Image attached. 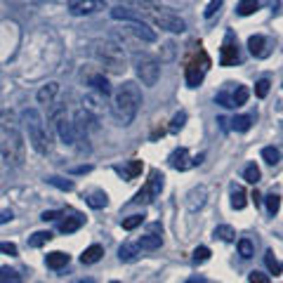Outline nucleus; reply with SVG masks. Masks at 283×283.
<instances>
[{"label": "nucleus", "mask_w": 283, "mask_h": 283, "mask_svg": "<svg viewBox=\"0 0 283 283\" xmlns=\"http://www.w3.org/2000/svg\"><path fill=\"white\" fill-rule=\"evenodd\" d=\"M0 156L7 166H24V137L19 130V120L10 109L0 111Z\"/></svg>", "instance_id": "nucleus-1"}, {"label": "nucleus", "mask_w": 283, "mask_h": 283, "mask_svg": "<svg viewBox=\"0 0 283 283\" xmlns=\"http://www.w3.org/2000/svg\"><path fill=\"white\" fill-rule=\"evenodd\" d=\"M139 106H142V90H139L137 83H132V80H125L123 85H118V90L113 92L111 97V116L116 120L118 125H128L135 120L137 116Z\"/></svg>", "instance_id": "nucleus-2"}, {"label": "nucleus", "mask_w": 283, "mask_h": 283, "mask_svg": "<svg viewBox=\"0 0 283 283\" xmlns=\"http://www.w3.org/2000/svg\"><path fill=\"white\" fill-rule=\"evenodd\" d=\"M21 123H24V130L28 135V142L38 153H50L52 151V137H50V130L45 125V118L38 109H24L21 111Z\"/></svg>", "instance_id": "nucleus-3"}, {"label": "nucleus", "mask_w": 283, "mask_h": 283, "mask_svg": "<svg viewBox=\"0 0 283 283\" xmlns=\"http://www.w3.org/2000/svg\"><path fill=\"white\" fill-rule=\"evenodd\" d=\"M95 57L97 62L102 64L109 73H123L128 69V57H125V50L113 41H97L95 43Z\"/></svg>", "instance_id": "nucleus-4"}, {"label": "nucleus", "mask_w": 283, "mask_h": 283, "mask_svg": "<svg viewBox=\"0 0 283 283\" xmlns=\"http://www.w3.org/2000/svg\"><path fill=\"white\" fill-rule=\"evenodd\" d=\"M135 73L142 80V85L153 88L160 78V64L151 55H137L135 57Z\"/></svg>", "instance_id": "nucleus-5"}, {"label": "nucleus", "mask_w": 283, "mask_h": 283, "mask_svg": "<svg viewBox=\"0 0 283 283\" xmlns=\"http://www.w3.org/2000/svg\"><path fill=\"white\" fill-rule=\"evenodd\" d=\"M50 123L55 125V130L59 132V137H62L64 144H73V123L69 120L66 116V106L62 104H52L50 106Z\"/></svg>", "instance_id": "nucleus-6"}, {"label": "nucleus", "mask_w": 283, "mask_h": 283, "mask_svg": "<svg viewBox=\"0 0 283 283\" xmlns=\"http://www.w3.org/2000/svg\"><path fill=\"white\" fill-rule=\"evenodd\" d=\"M151 21H153V26L170 31V33H184L187 31V21L182 19L180 14H175L173 10H166V7L151 12Z\"/></svg>", "instance_id": "nucleus-7"}, {"label": "nucleus", "mask_w": 283, "mask_h": 283, "mask_svg": "<svg viewBox=\"0 0 283 283\" xmlns=\"http://www.w3.org/2000/svg\"><path fill=\"white\" fill-rule=\"evenodd\" d=\"M92 128H95V116L90 111L80 109L76 113V118H73V144L76 142H85V146H88V135H90Z\"/></svg>", "instance_id": "nucleus-8"}, {"label": "nucleus", "mask_w": 283, "mask_h": 283, "mask_svg": "<svg viewBox=\"0 0 283 283\" xmlns=\"http://www.w3.org/2000/svg\"><path fill=\"white\" fill-rule=\"evenodd\" d=\"M160 191H163V175H160L158 170H153V173L149 175V180H146L144 189L137 191L135 203H151L153 198H158L160 196Z\"/></svg>", "instance_id": "nucleus-9"}, {"label": "nucleus", "mask_w": 283, "mask_h": 283, "mask_svg": "<svg viewBox=\"0 0 283 283\" xmlns=\"http://www.w3.org/2000/svg\"><path fill=\"white\" fill-rule=\"evenodd\" d=\"M102 10H106L104 0H71L69 3V12L73 17H92Z\"/></svg>", "instance_id": "nucleus-10"}, {"label": "nucleus", "mask_w": 283, "mask_h": 283, "mask_svg": "<svg viewBox=\"0 0 283 283\" xmlns=\"http://www.w3.org/2000/svg\"><path fill=\"white\" fill-rule=\"evenodd\" d=\"M206 203H208V187H203V184L193 187L191 191L187 193V210L189 213H198V210H203Z\"/></svg>", "instance_id": "nucleus-11"}, {"label": "nucleus", "mask_w": 283, "mask_h": 283, "mask_svg": "<svg viewBox=\"0 0 283 283\" xmlns=\"http://www.w3.org/2000/svg\"><path fill=\"white\" fill-rule=\"evenodd\" d=\"M206 69H208V62L198 64V59H191L187 66V85L189 88H198L206 78Z\"/></svg>", "instance_id": "nucleus-12"}, {"label": "nucleus", "mask_w": 283, "mask_h": 283, "mask_svg": "<svg viewBox=\"0 0 283 283\" xmlns=\"http://www.w3.org/2000/svg\"><path fill=\"white\" fill-rule=\"evenodd\" d=\"M238 45L234 43V35H227V41L222 45V57H220V64L222 66H234L238 64Z\"/></svg>", "instance_id": "nucleus-13"}, {"label": "nucleus", "mask_w": 283, "mask_h": 283, "mask_svg": "<svg viewBox=\"0 0 283 283\" xmlns=\"http://www.w3.org/2000/svg\"><path fill=\"white\" fill-rule=\"evenodd\" d=\"M111 17L116 21H128V24H139V21H144L142 12L139 10H132V7H125V5H118L111 10Z\"/></svg>", "instance_id": "nucleus-14"}, {"label": "nucleus", "mask_w": 283, "mask_h": 283, "mask_svg": "<svg viewBox=\"0 0 283 283\" xmlns=\"http://www.w3.org/2000/svg\"><path fill=\"white\" fill-rule=\"evenodd\" d=\"M248 48H250V55L257 57V59L269 57V41H267L264 35H250V38H248Z\"/></svg>", "instance_id": "nucleus-15"}, {"label": "nucleus", "mask_w": 283, "mask_h": 283, "mask_svg": "<svg viewBox=\"0 0 283 283\" xmlns=\"http://www.w3.org/2000/svg\"><path fill=\"white\" fill-rule=\"evenodd\" d=\"M83 104H85V111H90L92 116H97V113H102L106 109V97L97 95V92H88L83 97Z\"/></svg>", "instance_id": "nucleus-16"}, {"label": "nucleus", "mask_w": 283, "mask_h": 283, "mask_svg": "<svg viewBox=\"0 0 283 283\" xmlns=\"http://www.w3.org/2000/svg\"><path fill=\"white\" fill-rule=\"evenodd\" d=\"M57 95H59V83H48L43 85L41 90H38V104H43V106H52L57 99Z\"/></svg>", "instance_id": "nucleus-17"}, {"label": "nucleus", "mask_w": 283, "mask_h": 283, "mask_svg": "<svg viewBox=\"0 0 283 283\" xmlns=\"http://www.w3.org/2000/svg\"><path fill=\"white\" fill-rule=\"evenodd\" d=\"M170 166L175 168V170H180V173H184V170H189V151L184 149V146H180V149H175L173 153H170Z\"/></svg>", "instance_id": "nucleus-18"}, {"label": "nucleus", "mask_w": 283, "mask_h": 283, "mask_svg": "<svg viewBox=\"0 0 283 283\" xmlns=\"http://www.w3.org/2000/svg\"><path fill=\"white\" fill-rule=\"evenodd\" d=\"M130 31L137 35L139 41H144V43H153V41H156V31H153V28H149V24H146V21L130 24Z\"/></svg>", "instance_id": "nucleus-19"}, {"label": "nucleus", "mask_w": 283, "mask_h": 283, "mask_svg": "<svg viewBox=\"0 0 283 283\" xmlns=\"http://www.w3.org/2000/svg\"><path fill=\"white\" fill-rule=\"evenodd\" d=\"M90 85H92V92H97V95H102V97L111 95V85H109V80H106L102 73H95V76L90 78Z\"/></svg>", "instance_id": "nucleus-20"}, {"label": "nucleus", "mask_w": 283, "mask_h": 283, "mask_svg": "<svg viewBox=\"0 0 283 283\" xmlns=\"http://www.w3.org/2000/svg\"><path fill=\"white\" fill-rule=\"evenodd\" d=\"M45 264H48L50 269H62V267L69 264V255L62 253V250H55V253H50V255L45 257Z\"/></svg>", "instance_id": "nucleus-21"}, {"label": "nucleus", "mask_w": 283, "mask_h": 283, "mask_svg": "<svg viewBox=\"0 0 283 283\" xmlns=\"http://www.w3.org/2000/svg\"><path fill=\"white\" fill-rule=\"evenodd\" d=\"M102 255H104V248L95 243V246H90V248H85V253L80 255V262L83 264H95V262L102 260Z\"/></svg>", "instance_id": "nucleus-22"}, {"label": "nucleus", "mask_w": 283, "mask_h": 283, "mask_svg": "<svg viewBox=\"0 0 283 283\" xmlns=\"http://www.w3.org/2000/svg\"><path fill=\"white\" fill-rule=\"evenodd\" d=\"M80 227H83V217H80V215H71V217L62 220V224H59V229H62L64 234H73V231H78Z\"/></svg>", "instance_id": "nucleus-23"}, {"label": "nucleus", "mask_w": 283, "mask_h": 283, "mask_svg": "<svg viewBox=\"0 0 283 283\" xmlns=\"http://www.w3.org/2000/svg\"><path fill=\"white\" fill-rule=\"evenodd\" d=\"M137 246L142 250H156V248H160V246H163V238H160L158 234H146V236H142V238H139Z\"/></svg>", "instance_id": "nucleus-24"}, {"label": "nucleus", "mask_w": 283, "mask_h": 283, "mask_svg": "<svg viewBox=\"0 0 283 283\" xmlns=\"http://www.w3.org/2000/svg\"><path fill=\"white\" fill-rule=\"evenodd\" d=\"M246 206H248V193L243 191L241 187H234V189H231V208L243 210Z\"/></svg>", "instance_id": "nucleus-25"}, {"label": "nucleus", "mask_w": 283, "mask_h": 283, "mask_svg": "<svg viewBox=\"0 0 283 283\" xmlns=\"http://www.w3.org/2000/svg\"><path fill=\"white\" fill-rule=\"evenodd\" d=\"M137 253H139V246L125 243V246H120V250H118V257H120L123 262H132V260L137 257Z\"/></svg>", "instance_id": "nucleus-26"}, {"label": "nucleus", "mask_w": 283, "mask_h": 283, "mask_svg": "<svg viewBox=\"0 0 283 283\" xmlns=\"http://www.w3.org/2000/svg\"><path fill=\"white\" fill-rule=\"evenodd\" d=\"M248 97H250L248 88H246V85H238V88L231 92V104H234V106H243V104L248 102Z\"/></svg>", "instance_id": "nucleus-27"}, {"label": "nucleus", "mask_w": 283, "mask_h": 283, "mask_svg": "<svg viewBox=\"0 0 283 283\" xmlns=\"http://www.w3.org/2000/svg\"><path fill=\"white\" fill-rule=\"evenodd\" d=\"M243 180L250 182V184H257V182L262 180V173H260V168H257L255 163H248V166H246V170H243Z\"/></svg>", "instance_id": "nucleus-28"}, {"label": "nucleus", "mask_w": 283, "mask_h": 283, "mask_svg": "<svg viewBox=\"0 0 283 283\" xmlns=\"http://www.w3.org/2000/svg\"><path fill=\"white\" fill-rule=\"evenodd\" d=\"M238 255L243 260H250V257L255 255V243L250 241V238H238Z\"/></svg>", "instance_id": "nucleus-29"}, {"label": "nucleus", "mask_w": 283, "mask_h": 283, "mask_svg": "<svg viewBox=\"0 0 283 283\" xmlns=\"http://www.w3.org/2000/svg\"><path fill=\"white\" fill-rule=\"evenodd\" d=\"M106 203H109V198H106V193L99 191V189H97V191H92L90 196H88V206L97 208V210H99V208H106Z\"/></svg>", "instance_id": "nucleus-30"}, {"label": "nucleus", "mask_w": 283, "mask_h": 283, "mask_svg": "<svg viewBox=\"0 0 283 283\" xmlns=\"http://www.w3.org/2000/svg\"><path fill=\"white\" fill-rule=\"evenodd\" d=\"M234 236H236V231H234V227H229V224H220V227L215 229V238H220V241H224V243L234 241Z\"/></svg>", "instance_id": "nucleus-31"}, {"label": "nucleus", "mask_w": 283, "mask_h": 283, "mask_svg": "<svg viewBox=\"0 0 283 283\" xmlns=\"http://www.w3.org/2000/svg\"><path fill=\"white\" fill-rule=\"evenodd\" d=\"M142 168H144V163H142V160H130V163L125 166V170H123L125 180H135L137 175H142Z\"/></svg>", "instance_id": "nucleus-32"}, {"label": "nucleus", "mask_w": 283, "mask_h": 283, "mask_svg": "<svg viewBox=\"0 0 283 283\" xmlns=\"http://www.w3.org/2000/svg\"><path fill=\"white\" fill-rule=\"evenodd\" d=\"M250 125H253V116H236L234 120H231V128H234L236 132H248Z\"/></svg>", "instance_id": "nucleus-33"}, {"label": "nucleus", "mask_w": 283, "mask_h": 283, "mask_svg": "<svg viewBox=\"0 0 283 283\" xmlns=\"http://www.w3.org/2000/svg\"><path fill=\"white\" fill-rule=\"evenodd\" d=\"M264 262H267V267H269V271L274 274V276L283 274V264L278 262L276 257H274V253H271V250H267V255H264Z\"/></svg>", "instance_id": "nucleus-34"}, {"label": "nucleus", "mask_w": 283, "mask_h": 283, "mask_svg": "<svg viewBox=\"0 0 283 283\" xmlns=\"http://www.w3.org/2000/svg\"><path fill=\"white\" fill-rule=\"evenodd\" d=\"M50 238H52L50 231H35V234L28 238V246H31V248H41V246H45Z\"/></svg>", "instance_id": "nucleus-35"}, {"label": "nucleus", "mask_w": 283, "mask_h": 283, "mask_svg": "<svg viewBox=\"0 0 283 283\" xmlns=\"http://www.w3.org/2000/svg\"><path fill=\"white\" fill-rule=\"evenodd\" d=\"M257 7H260V3H257V0H241L236 10H238V14H241V17H250Z\"/></svg>", "instance_id": "nucleus-36"}, {"label": "nucleus", "mask_w": 283, "mask_h": 283, "mask_svg": "<svg viewBox=\"0 0 283 283\" xmlns=\"http://www.w3.org/2000/svg\"><path fill=\"white\" fill-rule=\"evenodd\" d=\"M0 283H21V276L10 267H0Z\"/></svg>", "instance_id": "nucleus-37"}, {"label": "nucleus", "mask_w": 283, "mask_h": 283, "mask_svg": "<svg viewBox=\"0 0 283 283\" xmlns=\"http://www.w3.org/2000/svg\"><path fill=\"white\" fill-rule=\"evenodd\" d=\"M262 158L269 163V166H276L278 160H281V153H278V149H274V146H264L262 149Z\"/></svg>", "instance_id": "nucleus-38"}, {"label": "nucleus", "mask_w": 283, "mask_h": 283, "mask_svg": "<svg viewBox=\"0 0 283 283\" xmlns=\"http://www.w3.org/2000/svg\"><path fill=\"white\" fill-rule=\"evenodd\" d=\"M184 123H187V113L184 111H177L173 116V120H170V132H180L184 128Z\"/></svg>", "instance_id": "nucleus-39"}, {"label": "nucleus", "mask_w": 283, "mask_h": 283, "mask_svg": "<svg viewBox=\"0 0 283 283\" xmlns=\"http://www.w3.org/2000/svg\"><path fill=\"white\" fill-rule=\"evenodd\" d=\"M142 222H144V215H130V217H125L123 220V229L132 231V229H137Z\"/></svg>", "instance_id": "nucleus-40"}, {"label": "nucleus", "mask_w": 283, "mask_h": 283, "mask_svg": "<svg viewBox=\"0 0 283 283\" xmlns=\"http://www.w3.org/2000/svg\"><path fill=\"white\" fill-rule=\"evenodd\" d=\"M278 208H281V196L271 191L269 196H267V210H269L271 215H276V213H278Z\"/></svg>", "instance_id": "nucleus-41"}, {"label": "nucleus", "mask_w": 283, "mask_h": 283, "mask_svg": "<svg viewBox=\"0 0 283 283\" xmlns=\"http://www.w3.org/2000/svg\"><path fill=\"white\" fill-rule=\"evenodd\" d=\"M210 260V248H206V246H198V248L193 250V262H208Z\"/></svg>", "instance_id": "nucleus-42"}, {"label": "nucleus", "mask_w": 283, "mask_h": 283, "mask_svg": "<svg viewBox=\"0 0 283 283\" xmlns=\"http://www.w3.org/2000/svg\"><path fill=\"white\" fill-rule=\"evenodd\" d=\"M269 80H267V78H262V80H257L255 83V95L260 97V99H262V97H267L269 95Z\"/></svg>", "instance_id": "nucleus-43"}, {"label": "nucleus", "mask_w": 283, "mask_h": 283, "mask_svg": "<svg viewBox=\"0 0 283 283\" xmlns=\"http://www.w3.org/2000/svg\"><path fill=\"white\" fill-rule=\"evenodd\" d=\"M0 253H5V255H10V257H17L19 255V248L10 241H0Z\"/></svg>", "instance_id": "nucleus-44"}, {"label": "nucleus", "mask_w": 283, "mask_h": 283, "mask_svg": "<svg viewBox=\"0 0 283 283\" xmlns=\"http://www.w3.org/2000/svg\"><path fill=\"white\" fill-rule=\"evenodd\" d=\"M50 184H55L57 189H64V191H71L73 189V182H69V180H62V177H50Z\"/></svg>", "instance_id": "nucleus-45"}, {"label": "nucleus", "mask_w": 283, "mask_h": 283, "mask_svg": "<svg viewBox=\"0 0 283 283\" xmlns=\"http://www.w3.org/2000/svg\"><path fill=\"white\" fill-rule=\"evenodd\" d=\"M222 3H224V0H210V3H208V7H206V12H203V14H206L208 19H210V17H213V14L222 7Z\"/></svg>", "instance_id": "nucleus-46"}, {"label": "nucleus", "mask_w": 283, "mask_h": 283, "mask_svg": "<svg viewBox=\"0 0 283 283\" xmlns=\"http://www.w3.org/2000/svg\"><path fill=\"white\" fill-rule=\"evenodd\" d=\"M248 281L250 283H269V276H267V274H262V271H250Z\"/></svg>", "instance_id": "nucleus-47"}, {"label": "nucleus", "mask_w": 283, "mask_h": 283, "mask_svg": "<svg viewBox=\"0 0 283 283\" xmlns=\"http://www.w3.org/2000/svg\"><path fill=\"white\" fill-rule=\"evenodd\" d=\"M217 102H220L222 106H234V104H231V95H229L227 90H222L220 95H217Z\"/></svg>", "instance_id": "nucleus-48"}, {"label": "nucleus", "mask_w": 283, "mask_h": 283, "mask_svg": "<svg viewBox=\"0 0 283 283\" xmlns=\"http://www.w3.org/2000/svg\"><path fill=\"white\" fill-rule=\"evenodd\" d=\"M59 215H62V213H57V210H48V213H43V215H41V220H43V222H52V220H57Z\"/></svg>", "instance_id": "nucleus-49"}, {"label": "nucleus", "mask_w": 283, "mask_h": 283, "mask_svg": "<svg viewBox=\"0 0 283 283\" xmlns=\"http://www.w3.org/2000/svg\"><path fill=\"white\" fill-rule=\"evenodd\" d=\"M12 217H14V215H12V210H0V224H5V222H10Z\"/></svg>", "instance_id": "nucleus-50"}, {"label": "nucleus", "mask_w": 283, "mask_h": 283, "mask_svg": "<svg viewBox=\"0 0 283 283\" xmlns=\"http://www.w3.org/2000/svg\"><path fill=\"white\" fill-rule=\"evenodd\" d=\"M187 283H206V278H200V276H193V278H187Z\"/></svg>", "instance_id": "nucleus-51"}]
</instances>
